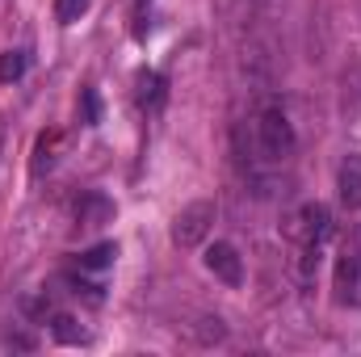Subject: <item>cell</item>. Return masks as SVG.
Wrapping results in <instances>:
<instances>
[{
    "label": "cell",
    "instance_id": "6da1fadb",
    "mask_svg": "<svg viewBox=\"0 0 361 357\" xmlns=\"http://www.w3.org/2000/svg\"><path fill=\"white\" fill-rule=\"evenodd\" d=\"M294 147H298V139H294V126H290L286 109L281 105L261 109V118H257V152H261V160L281 164V160L294 156Z\"/></svg>",
    "mask_w": 361,
    "mask_h": 357
},
{
    "label": "cell",
    "instance_id": "7a4b0ae2",
    "mask_svg": "<svg viewBox=\"0 0 361 357\" xmlns=\"http://www.w3.org/2000/svg\"><path fill=\"white\" fill-rule=\"evenodd\" d=\"M214 214H219V206H214L210 198L189 202L177 219H173V244H177V248H197V244L206 240V231H210Z\"/></svg>",
    "mask_w": 361,
    "mask_h": 357
},
{
    "label": "cell",
    "instance_id": "3957f363",
    "mask_svg": "<svg viewBox=\"0 0 361 357\" xmlns=\"http://www.w3.org/2000/svg\"><path fill=\"white\" fill-rule=\"evenodd\" d=\"M332 231H336V223H332V210L324 202H307L298 210V240L302 244L324 248V240H332Z\"/></svg>",
    "mask_w": 361,
    "mask_h": 357
},
{
    "label": "cell",
    "instance_id": "277c9868",
    "mask_svg": "<svg viewBox=\"0 0 361 357\" xmlns=\"http://www.w3.org/2000/svg\"><path fill=\"white\" fill-rule=\"evenodd\" d=\"M202 261H206V269H210L219 282H227V286H240V282H244V261H240L235 244H227V240H214Z\"/></svg>",
    "mask_w": 361,
    "mask_h": 357
},
{
    "label": "cell",
    "instance_id": "5b68a950",
    "mask_svg": "<svg viewBox=\"0 0 361 357\" xmlns=\"http://www.w3.org/2000/svg\"><path fill=\"white\" fill-rule=\"evenodd\" d=\"M114 214H118V206L105 193H85L76 202V223L80 227H105V223H114Z\"/></svg>",
    "mask_w": 361,
    "mask_h": 357
},
{
    "label": "cell",
    "instance_id": "8992f818",
    "mask_svg": "<svg viewBox=\"0 0 361 357\" xmlns=\"http://www.w3.org/2000/svg\"><path fill=\"white\" fill-rule=\"evenodd\" d=\"M336 189H341V202H345L349 210L361 206V152L345 156V164H341V173H336Z\"/></svg>",
    "mask_w": 361,
    "mask_h": 357
},
{
    "label": "cell",
    "instance_id": "52a82bcc",
    "mask_svg": "<svg viewBox=\"0 0 361 357\" xmlns=\"http://www.w3.org/2000/svg\"><path fill=\"white\" fill-rule=\"evenodd\" d=\"M135 97H139V105H143L147 114H156V109L164 105V97H169V80H164L160 72H139V76H135Z\"/></svg>",
    "mask_w": 361,
    "mask_h": 357
},
{
    "label": "cell",
    "instance_id": "ba28073f",
    "mask_svg": "<svg viewBox=\"0 0 361 357\" xmlns=\"http://www.w3.org/2000/svg\"><path fill=\"white\" fill-rule=\"evenodd\" d=\"M63 143V135L59 131H47V135H38V143H34V160H30V173L34 177H42L51 164H55V147Z\"/></svg>",
    "mask_w": 361,
    "mask_h": 357
},
{
    "label": "cell",
    "instance_id": "9c48e42d",
    "mask_svg": "<svg viewBox=\"0 0 361 357\" xmlns=\"http://www.w3.org/2000/svg\"><path fill=\"white\" fill-rule=\"evenodd\" d=\"M51 337L59 345H89V332L80 328V320L72 315H51Z\"/></svg>",
    "mask_w": 361,
    "mask_h": 357
},
{
    "label": "cell",
    "instance_id": "30bf717a",
    "mask_svg": "<svg viewBox=\"0 0 361 357\" xmlns=\"http://www.w3.org/2000/svg\"><path fill=\"white\" fill-rule=\"evenodd\" d=\"M30 68V55L25 51H4L0 55V85H17Z\"/></svg>",
    "mask_w": 361,
    "mask_h": 357
},
{
    "label": "cell",
    "instance_id": "8fae6325",
    "mask_svg": "<svg viewBox=\"0 0 361 357\" xmlns=\"http://www.w3.org/2000/svg\"><path fill=\"white\" fill-rule=\"evenodd\" d=\"M114 257H118V244H97V248H89V253H80L76 261H80L85 273H101V269L114 265Z\"/></svg>",
    "mask_w": 361,
    "mask_h": 357
},
{
    "label": "cell",
    "instance_id": "7c38bea8",
    "mask_svg": "<svg viewBox=\"0 0 361 357\" xmlns=\"http://www.w3.org/2000/svg\"><path fill=\"white\" fill-rule=\"evenodd\" d=\"M89 8V0H55V17H59V25H72V21H80V13Z\"/></svg>",
    "mask_w": 361,
    "mask_h": 357
},
{
    "label": "cell",
    "instance_id": "4fadbf2b",
    "mask_svg": "<svg viewBox=\"0 0 361 357\" xmlns=\"http://www.w3.org/2000/svg\"><path fill=\"white\" fill-rule=\"evenodd\" d=\"M80 114H85V126L101 122V97H97V89H80Z\"/></svg>",
    "mask_w": 361,
    "mask_h": 357
},
{
    "label": "cell",
    "instance_id": "5bb4252c",
    "mask_svg": "<svg viewBox=\"0 0 361 357\" xmlns=\"http://www.w3.org/2000/svg\"><path fill=\"white\" fill-rule=\"evenodd\" d=\"M202 324H206V328L197 332V341H202V345H214V341H223V337H227L223 320H202Z\"/></svg>",
    "mask_w": 361,
    "mask_h": 357
},
{
    "label": "cell",
    "instance_id": "9a60e30c",
    "mask_svg": "<svg viewBox=\"0 0 361 357\" xmlns=\"http://www.w3.org/2000/svg\"><path fill=\"white\" fill-rule=\"evenodd\" d=\"M143 4H147V0H135V8H139V13H143Z\"/></svg>",
    "mask_w": 361,
    "mask_h": 357
},
{
    "label": "cell",
    "instance_id": "2e32d148",
    "mask_svg": "<svg viewBox=\"0 0 361 357\" xmlns=\"http://www.w3.org/2000/svg\"><path fill=\"white\" fill-rule=\"evenodd\" d=\"M357 265H361V257H357Z\"/></svg>",
    "mask_w": 361,
    "mask_h": 357
}]
</instances>
